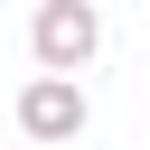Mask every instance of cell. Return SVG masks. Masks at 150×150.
<instances>
[{"label": "cell", "mask_w": 150, "mask_h": 150, "mask_svg": "<svg viewBox=\"0 0 150 150\" xmlns=\"http://www.w3.org/2000/svg\"><path fill=\"white\" fill-rule=\"evenodd\" d=\"M28 56H38V75H84V66L103 56V9H94V0H38Z\"/></svg>", "instance_id": "cell-1"}, {"label": "cell", "mask_w": 150, "mask_h": 150, "mask_svg": "<svg viewBox=\"0 0 150 150\" xmlns=\"http://www.w3.org/2000/svg\"><path fill=\"white\" fill-rule=\"evenodd\" d=\"M84 122H94V94H84L75 75H28V84H19V131H28L38 150L84 141Z\"/></svg>", "instance_id": "cell-2"}]
</instances>
